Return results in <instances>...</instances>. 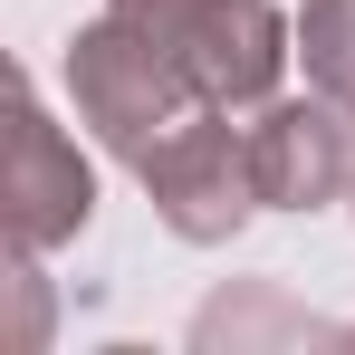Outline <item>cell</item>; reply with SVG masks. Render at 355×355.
<instances>
[{"label": "cell", "mask_w": 355, "mask_h": 355, "mask_svg": "<svg viewBox=\"0 0 355 355\" xmlns=\"http://www.w3.org/2000/svg\"><path fill=\"white\" fill-rule=\"evenodd\" d=\"M144 202L164 211V231L192 250H221V240L259 211V173H250V125H231V106H192V116L135 164Z\"/></svg>", "instance_id": "obj_3"}, {"label": "cell", "mask_w": 355, "mask_h": 355, "mask_svg": "<svg viewBox=\"0 0 355 355\" xmlns=\"http://www.w3.org/2000/svg\"><path fill=\"white\" fill-rule=\"evenodd\" d=\"M96 221V173H87V154L58 135V116L39 106V87L19 77L10 87V164H0V231L10 250H29V259H49L58 240H77Z\"/></svg>", "instance_id": "obj_4"}, {"label": "cell", "mask_w": 355, "mask_h": 355, "mask_svg": "<svg viewBox=\"0 0 355 355\" xmlns=\"http://www.w3.org/2000/svg\"><path fill=\"white\" fill-rule=\"evenodd\" d=\"M250 173L259 211H327L355 192V116L336 96H269L250 106Z\"/></svg>", "instance_id": "obj_5"}, {"label": "cell", "mask_w": 355, "mask_h": 355, "mask_svg": "<svg viewBox=\"0 0 355 355\" xmlns=\"http://www.w3.org/2000/svg\"><path fill=\"white\" fill-rule=\"evenodd\" d=\"M297 58H307V87L355 116V0H307L297 10Z\"/></svg>", "instance_id": "obj_6"}, {"label": "cell", "mask_w": 355, "mask_h": 355, "mask_svg": "<svg viewBox=\"0 0 355 355\" xmlns=\"http://www.w3.org/2000/svg\"><path fill=\"white\" fill-rule=\"evenodd\" d=\"M67 96H77V125H87L106 154H125V164H144V154L202 106L192 77H182L135 19H116V10L67 39Z\"/></svg>", "instance_id": "obj_2"}, {"label": "cell", "mask_w": 355, "mask_h": 355, "mask_svg": "<svg viewBox=\"0 0 355 355\" xmlns=\"http://www.w3.org/2000/svg\"><path fill=\"white\" fill-rule=\"evenodd\" d=\"M116 19H135L164 58L192 77L202 106H269L279 77L297 58V19H279L269 0H106Z\"/></svg>", "instance_id": "obj_1"}, {"label": "cell", "mask_w": 355, "mask_h": 355, "mask_svg": "<svg viewBox=\"0 0 355 355\" xmlns=\"http://www.w3.org/2000/svg\"><path fill=\"white\" fill-rule=\"evenodd\" d=\"M269 327H307V317H279V307H269ZM192 336H202V346H221V336H250V317H240L231 297H221V307H211V317H202ZM307 336H336V327H307Z\"/></svg>", "instance_id": "obj_7"}]
</instances>
